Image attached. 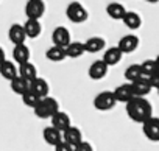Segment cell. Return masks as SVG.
<instances>
[{"label":"cell","instance_id":"obj_26","mask_svg":"<svg viewBox=\"0 0 159 151\" xmlns=\"http://www.w3.org/2000/svg\"><path fill=\"white\" fill-rule=\"evenodd\" d=\"M30 86H31V83L27 81V80H24V78H20V77H16L14 80L10 81V87H11V91H13L14 94L20 95V97H22L27 91H30Z\"/></svg>","mask_w":159,"mask_h":151},{"label":"cell","instance_id":"obj_30","mask_svg":"<svg viewBox=\"0 0 159 151\" xmlns=\"http://www.w3.org/2000/svg\"><path fill=\"white\" fill-rule=\"evenodd\" d=\"M39 97L30 89V91H27L24 95H22V101H24V104L25 106H28V108H31V109H34L36 108V104L39 103Z\"/></svg>","mask_w":159,"mask_h":151},{"label":"cell","instance_id":"obj_32","mask_svg":"<svg viewBox=\"0 0 159 151\" xmlns=\"http://www.w3.org/2000/svg\"><path fill=\"white\" fill-rule=\"evenodd\" d=\"M150 80V84H151V87H154V89H159V67H157V70L151 75V77L148 78Z\"/></svg>","mask_w":159,"mask_h":151},{"label":"cell","instance_id":"obj_18","mask_svg":"<svg viewBox=\"0 0 159 151\" xmlns=\"http://www.w3.org/2000/svg\"><path fill=\"white\" fill-rule=\"evenodd\" d=\"M17 69H19V77L24 78V80H27V81H30V83L38 78V69H36V65H34L33 62H30V61L25 62V64L17 65Z\"/></svg>","mask_w":159,"mask_h":151},{"label":"cell","instance_id":"obj_19","mask_svg":"<svg viewBox=\"0 0 159 151\" xmlns=\"http://www.w3.org/2000/svg\"><path fill=\"white\" fill-rule=\"evenodd\" d=\"M86 53L84 48V42H80V41H72L67 47H66V55L70 59H76V58H81Z\"/></svg>","mask_w":159,"mask_h":151},{"label":"cell","instance_id":"obj_11","mask_svg":"<svg viewBox=\"0 0 159 151\" xmlns=\"http://www.w3.org/2000/svg\"><path fill=\"white\" fill-rule=\"evenodd\" d=\"M129 84H131L133 95L134 97H140V98H145L151 92V89H153L148 78H140V80H137L134 83H129Z\"/></svg>","mask_w":159,"mask_h":151},{"label":"cell","instance_id":"obj_7","mask_svg":"<svg viewBox=\"0 0 159 151\" xmlns=\"http://www.w3.org/2000/svg\"><path fill=\"white\" fill-rule=\"evenodd\" d=\"M108 64L103 61V59H98V61H94L91 65H89V70H88V75L91 80H103L108 73Z\"/></svg>","mask_w":159,"mask_h":151},{"label":"cell","instance_id":"obj_1","mask_svg":"<svg viewBox=\"0 0 159 151\" xmlns=\"http://www.w3.org/2000/svg\"><path fill=\"white\" fill-rule=\"evenodd\" d=\"M126 114L133 122L143 123L150 117H153V108H151V103L147 98L134 97L126 103Z\"/></svg>","mask_w":159,"mask_h":151},{"label":"cell","instance_id":"obj_33","mask_svg":"<svg viewBox=\"0 0 159 151\" xmlns=\"http://www.w3.org/2000/svg\"><path fill=\"white\" fill-rule=\"evenodd\" d=\"M55 151H73V146H72V145H69L67 142L61 140V142L55 146Z\"/></svg>","mask_w":159,"mask_h":151},{"label":"cell","instance_id":"obj_5","mask_svg":"<svg viewBox=\"0 0 159 151\" xmlns=\"http://www.w3.org/2000/svg\"><path fill=\"white\" fill-rule=\"evenodd\" d=\"M45 13V3L44 0H28L25 3V16L27 19L39 20Z\"/></svg>","mask_w":159,"mask_h":151},{"label":"cell","instance_id":"obj_3","mask_svg":"<svg viewBox=\"0 0 159 151\" xmlns=\"http://www.w3.org/2000/svg\"><path fill=\"white\" fill-rule=\"evenodd\" d=\"M66 16L72 24H83L88 20L89 13L80 2H70L66 8Z\"/></svg>","mask_w":159,"mask_h":151},{"label":"cell","instance_id":"obj_14","mask_svg":"<svg viewBox=\"0 0 159 151\" xmlns=\"http://www.w3.org/2000/svg\"><path fill=\"white\" fill-rule=\"evenodd\" d=\"M42 137H44V142L47 145H52V146H56L61 140H62V132L59 129H56L55 126H47L44 128L42 131Z\"/></svg>","mask_w":159,"mask_h":151},{"label":"cell","instance_id":"obj_10","mask_svg":"<svg viewBox=\"0 0 159 151\" xmlns=\"http://www.w3.org/2000/svg\"><path fill=\"white\" fill-rule=\"evenodd\" d=\"M8 39L11 41L13 45L25 44L27 34H25L24 25H20V24H13V25L10 27V30H8Z\"/></svg>","mask_w":159,"mask_h":151},{"label":"cell","instance_id":"obj_24","mask_svg":"<svg viewBox=\"0 0 159 151\" xmlns=\"http://www.w3.org/2000/svg\"><path fill=\"white\" fill-rule=\"evenodd\" d=\"M106 14L112 19V20H122L126 14V10L122 3L119 2H111L108 7H106Z\"/></svg>","mask_w":159,"mask_h":151},{"label":"cell","instance_id":"obj_9","mask_svg":"<svg viewBox=\"0 0 159 151\" xmlns=\"http://www.w3.org/2000/svg\"><path fill=\"white\" fill-rule=\"evenodd\" d=\"M117 47L120 48V51H122L123 55L133 53V51L139 47V38L134 36V34H125L123 38H120Z\"/></svg>","mask_w":159,"mask_h":151},{"label":"cell","instance_id":"obj_21","mask_svg":"<svg viewBox=\"0 0 159 151\" xmlns=\"http://www.w3.org/2000/svg\"><path fill=\"white\" fill-rule=\"evenodd\" d=\"M106 47V41L100 36H92L84 41V48L88 53H98Z\"/></svg>","mask_w":159,"mask_h":151},{"label":"cell","instance_id":"obj_23","mask_svg":"<svg viewBox=\"0 0 159 151\" xmlns=\"http://www.w3.org/2000/svg\"><path fill=\"white\" fill-rule=\"evenodd\" d=\"M30 89L39 97V98H44V97H48V91H50V86H48V83H47V80H44V78H36V80H33L31 81V86H30Z\"/></svg>","mask_w":159,"mask_h":151},{"label":"cell","instance_id":"obj_37","mask_svg":"<svg viewBox=\"0 0 159 151\" xmlns=\"http://www.w3.org/2000/svg\"><path fill=\"white\" fill-rule=\"evenodd\" d=\"M157 94H159V89H157Z\"/></svg>","mask_w":159,"mask_h":151},{"label":"cell","instance_id":"obj_34","mask_svg":"<svg viewBox=\"0 0 159 151\" xmlns=\"http://www.w3.org/2000/svg\"><path fill=\"white\" fill-rule=\"evenodd\" d=\"M3 61H7V55H5V50L0 47V64H2Z\"/></svg>","mask_w":159,"mask_h":151},{"label":"cell","instance_id":"obj_28","mask_svg":"<svg viewBox=\"0 0 159 151\" xmlns=\"http://www.w3.org/2000/svg\"><path fill=\"white\" fill-rule=\"evenodd\" d=\"M140 78H143L140 64H131V65L126 67V70H125V80L128 83H134V81H137Z\"/></svg>","mask_w":159,"mask_h":151},{"label":"cell","instance_id":"obj_27","mask_svg":"<svg viewBox=\"0 0 159 151\" xmlns=\"http://www.w3.org/2000/svg\"><path fill=\"white\" fill-rule=\"evenodd\" d=\"M122 22H123L125 27L129 28V30H137V28H140V25H142V19H140V16H139L136 11H126V14H125V17L122 19Z\"/></svg>","mask_w":159,"mask_h":151},{"label":"cell","instance_id":"obj_16","mask_svg":"<svg viewBox=\"0 0 159 151\" xmlns=\"http://www.w3.org/2000/svg\"><path fill=\"white\" fill-rule=\"evenodd\" d=\"M114 97L117 100V103H128L131 98H134L133 95V91H131V84L129 83H125V84H120L114 89Z\"/></svg>","mask_w":159,"mask_h":151},{"label":"cell","instance_id":"obj_8","mask_svg":"<svg viewBox=\"0 0 159 151\" xmlns=\"http://www.w3.org/2000/svg\"><path fill=\"white\" fill-rule=\"evenodd\" d=\"M52 41H53V45H58V47H62L66 48L72 39H70V31L66 28V27H56L52 33Z\"/></svg>","mask_w":159,"mask_h":151},{"label":"cell","instance_id":"obj_35","mask_svg":"<svg viewBox=\"0 0 159 151\" xmlns=\"http://www.w3.org/2000/svg\"><path fill=\"white\" fill-rule=\"evenodd\" d=\"M145 2H147V3H157L159 0H145Z\"/></svg>","mask_w":159,"mask_h":151},{"label":"cell","instance_id":"obj_15","mask_svg":"<svg viewBox=\"0 0 159 151\" xmlns=\"http://www.w3.org/2000/svg\"><path fill=\"white\" fill-rule=\"evenodd\" d=\"M0 77L2 78H5V80H8V81H11V80H14L16 77H19V69H17V65L13 62V61H3L2 64H0Z\"/></svg>","mask_w":159,"mask_h":151},{"label":"cell","instance_id":"obj_12","mask_svg":"<svg viewBox=\"0 0 159 151\" xmlns=\"http://www.w3.org/2000/svg\"><path fill=\"white\" fill-rule=\"evenodd\" d=\"M62 140L64 142H67L69 145H72L73 148L78 145V143H81L83 142V132H81V129L80 128H76V126H69L64 132H62Z\"/></svg>","mask_w":159,"mask_h":151},{"label":"cell","instance_id":"obj_2","mask_svg":"<svg viewBox=\"0 0 159 151\" xmlns=\"http://www.w3.org/2000/svg\"><path fill=\"white\" fill-rule=\"evenodd\" d=\"M34 111V115L38 118H42V120H47V118H52L58 111H59V103L56 98L53 97H44L39 100V103L36 104V108L33 109Z\"/></svg>","mask_w":159,"mask_h":151},{"label":"cell","instance_id":"obj_36","mask_svg":"<svg viewBox=\"0 0 159 151\" xmlns=\"http://www.w3.org/2000/svg\"><path fill=\"white\" fill-rule=\"evenodd\" d=\"M154 61H156V64H157V67H159V55L156 56V59H154Z\"/></svg>","mask_w":159,"mask_h":151},{"label":"cell","instance_id":"obj_13","mask_svg":"<svg viewBox=\"0 0 159 151\" xmlns=\"http://www.w3.org/2000/svg\"><path fill=\"white\" fill-rule=\"evenodd\" d=\"M52 126H55L56 129H59L61 132H64L69 126H72V120H70V115L67 114V112H64V111H58L52 118Z\"/></svg>","mask_w":159,"mask_h":151},{"label":"cell","instance_id":"obj_22","mask_svg":"<svg viewBox=\"0 0 159 151\" xmlns=\"http://www.w3.org/2000/svg\"><path fill=\"white\" fill-rule=\"evenodd\" d=\"M30 56H31V53H30V48L25 45V44H20V45H14V48H13V59L20 65V64H25V62H28L30 61Z\"/></svg>","mask_w":159,"mask_h":151},{"label":"cell","instance_id":"obj_6","mask_svg":"<svg viewBox=\"0 0 159 151\" xmlns=\"http://www.w3.org/2000/svg\"><path fill=\"white\" fill-rule=\"evenodd\" d=\"M143 135L151 142H159V117H150L142 123Z\"/></svg>","mask_w":159,"mask_h":151},{"label":"cell","instance_id":"obj_4","mask_svg":"<svg viewBox=\"0 0 159 151\" xmlns=\"http://www.w3.org/2000/svg\"><path fill=\"white\" fill-rule=\"evenodd\" d=\"M117 104V100L114 97V92L111 91H103L95 95L94 98V108L97 111H109Z\"/></svg>","mask_w":159,"mask_h":151},{"label":"cell","instance_id":"obj_20","mask_svg":"<svg viewBox=\"0 0 159 151\" xmlns=\"http://www.w3.org/2000/svg\"><path fill=\"white\" fill-rule=\"evenodd\" d=\"M24 30H25L27 38H30V39H36V38H39L41 33H42L41 22H39V20H34V19H27L25 24H24Z\"/></svg>","mask_w":159,"mask_h":151},{"label":"cell","instance_id":"obj_17","mask_svg":"<svg viewBox=\"0 0 159 151\" xmlns=\"http://www.w3.org/2000/svg\"><path fill=\"white\" fill-rule=\"evenodd\" d=\"M122 56H123V53L120 51V48L116 45V47H109V48H106L105 50V53H103V61L108 64V67H111V65H117L120 61H122Z\"/></svg>","mask_w":159,"mask_h":151},{"label":"cell","instance_id":"obj_29","mask_svg":"<svg viewBox=\"0 0 159 151\" xmlns=\"http://www.w3.org/2000/svg\"><path fill=\"white\" fill-rule=\"evenodd\" d=\"M140 69H142L143 78H150L151 75L157 70V64H156L154 59H145V61L140 64Z\"/></svg>","mask_w":159,"mask_h":151},{"label":"cell","instance_id":"obj_31","mask_svg":"<svg viewBox=\"0 0 159 151\" xmlns=\"http://www.w3.org/2000/svg\"><path fill=\"white\" fill-rule=\"evenodd\" d=\"M73 151H94V148H92V145L89 143V142H81V143H78L75 148H73Z\"/></svg>","mask_w":159,"mask_h":151},{"label":"cell","instance_id":"obj_25","mask_svg":"<svg viewBox=\"0 0 159 151\" xmlns=\"http://www.w3.org/2000/svg\"><path fill=\"white\" fill-rule=\"evenodd\" d=\"M45 58H47L48 61H52V62H61V61H64V59L67 58V55H66V48L58 47V45H52V47L47 48V51H45Z\"/></svg>","mask_w":159,"mask_h":151}]
</instances>
